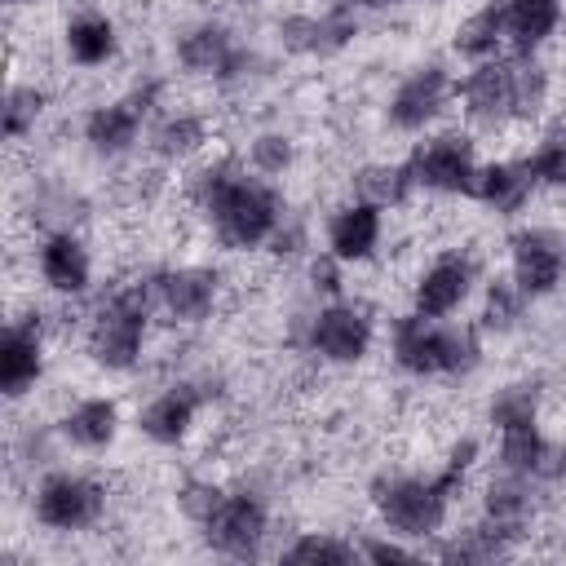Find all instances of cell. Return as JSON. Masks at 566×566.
I'll list each match as a JSON object with an SVG mask.
<instances>
[{
    "label": "cell",
    "instance_id": "cell-1",
    "mask_svg": "<svg viewBox=\"0 0 566 566\" xmlns=\"http://www.w3.org/2000/svg\"><path fill=\"white\" fill-rule=\"evenodd\" d=\"M186 195L208 217L217 243L230 248V252L265 248L274 239V230L287 221L283 190L270 177H261L252 168H239L226 155L199 164L190 172V181H186Z\"/></svg>",
    "mask_w": 566,
    "mask_h": 566
},
{
    "label": "cell",
    "instance_id": "cell-2",
    "mask_svg": "<svg viewBox=\"0 0 566 566\" xmlns=\"http://www.w3.org/2000/svg\"><path fill=\"white\" fill-rule=\"evenodd\" d=\"M460 491L464 478L447 464H438L433 473H380L367 486L380 526L402 539H438Z\"/></svg>",
    "mask_w": 566,
    "mask_h": 566
},
{
    "label": "cell",
    "instance_id": "cell-3",
    "mask_svg": "<svg viewBox=\"0 0 566 566\" xmlns=\"http://www.w3.org/2000/svg\"><path fill=\"white\" fill-rule=\"evenodd\" d=\"M482 327L478 323H451V318H424V314H402L389 327V354L394 367L407 376H469L482 367Z\"/></svg>",
    "mask_w": 566,
    "mask_h": 566
},
{
    "label": "cell",
    "instance_id": "cell-4",
    "mask_svg": "<svg viewBox=\"0 0 566 566\" xmlns=\"http://www.w3.org/2000/svg\"><path fill=\"white\" fill-rule=\"evenodd\" d=\"M150 310H155L150 279H133V283L115 287L97 305V314L88 318V332H84V349H88L93 367H102V371H133L142 363V349H146Z\"/></svg>",
    "mask_w": 566,
    "mask_h": 566
},
{
    "label": "cell",
    "instance_id": "cell-5",
    "mask_svg": "<svg viewBox=\"0 0 566 566\" xmlns=\"http://www.w3.org/2000/svg\"><path fill=\"white\" fill-rule=\"evenodd\" d=\"M31 513L44 531H57V535H75V531H88L106 517V486L88 473H75V469H53L35 482V495H31Z\"/></svg>",
    "mask_w": 566,
    "mask_h": 566
},
{
    "label": "cell",
    "instance_id": "cell-6",
    "mask_svg": "<svg viewBox=\"0 0 566 566\" xmlns=\"http://www.w3.org/2000/svg\"><path fill=\"white\" fill-rule=\"evenodd\" d=\"M407 168L416 177V190L473 199V181H478L482 159H478V146L469 133H433V137L411 146Z\"/></svg>",
    "mask_w": 566,
    "mask_h": 566
},
{
    "label": "cell",
    "instance_id": "cell-7",
    "mask_svg": "<svg viewBox=\"0 0 566 566\" xmlns=\"http://www.w3.org/2000/svg\"><path fill=\"white\" fill-rule=\"evenodd\" d=\"M177 62L181 71L190 75H208L217 84H239L252 75L256 66V53L248 44L234 40V31L217 18H203V22H190L181 35H177Z\"/></svg>",
    "mask_w": 566,
    "mask_h": 566
},
{
    "label": "cell",
    "instance_id": "cell-8",
    "mask_svg": "<svg viewBox=\"0 0 566 566\" xmlns=\"http://www.w3.org/2000/svg\"><path fill=\"white\" fill-rule=\"evenodd\" d=\"M371 340H376V323L363 305L354 301H340L332 296L327 305H318L305 323V345L310 354H318L323 363H336V367H354L371 354Z\"/></svg>",
    "mask_w": 566,
    "mask_h": 566
},
{
    "label": "cell",
    "instance_id": "cell-9",
    "mask_svg": "<svg viewBox=\"0 0 566 566\" xmlns=\"http://www.w3.org/2000/svg\"><path fill=\"white\" fill-rule=\"evenodd\" d=\"M451 97H455L451 71L442 62H420V66H411L394 84V93L385 102V119L398 133H424V128H433L442 119V111L451 106Z\"/></svg>",
    "mask_w": 566,
    "mask_h": 566
},
{
    "label": "cell",
    "instance_id": "cell-10",
    "mask_svg": "<svg viewBox=\"0 0 566 566\" xmlns=\"http://www.w3.org/2000/svg\"><path fill=\"white\" fill-rule=\"evenodd\" d=\"M199 535H203V544L212 553L234 557V562H248V557L261 553V544L270 535V509L252 491H226L221 504L199 526Z\"/></svg>",
    "mask_w": 566,
    "mask_h": 566
},
{
    "label": "cell",
    "instance_id": "cell-11",
    "mask_svg": "<svg viewBox=\"0 0 566 566\" xmlns=\"http://www.w3.org/2000/svg\"><path fill=\"white\" fill-rule=\"evenodd\" d=\"M155 97H159V84H137L133 93L115 97V102H102L84 115V142L97 159H119L128 155L137 142H142V128H146V115L155 111Z\"/></svg>",
    "mask_w": 566,
    "mask_h": 566
},
{
    "label": "cell",
    "instance_id": "cell-12",
    "mask_svg": "<svg viewBox=\"0 0 566 566\" xmlns=\"http://www.w3.org/2000/svg\"><path fill=\"white\" fill-rule=\"evenodd\" d=\"M358 40V9L354 0H332L327 9L287 13L279 18V44L292 57H336Z\"/></svg>",
    "mask_w": 566,
    "mask_h": 566
},
{
    "label": "cell",
    "instance_id": "cell-13",
    "mask_svg": "<svg viewBox=\"0 0 566 566\" xmlns=\"http://www.w3.org/2000/svg\"><path fill=\"white\" fill-rule=\"evenodd\" d=\"M509 279L531 296H553L566 279V234L548 226H522L509 234Z\"/></svg>",
    "mask_w": 566,
    "mask_h": 566
},
{
    "label": "cell",
    "instance_id": "cell-14",
    "mask_svg": "<svg viewBox=\"0 0 566 566\" xmlns=\"http://www.w3.org/2000/svg\"><path fill=\"white\" fill-rule=\"evenodd\" d=\"M455 97H460V111L473 128H504V124H517V106H513V62L509 57H486V62H473L464 71V80H455Z\"/></svg>",
    "mask_w": 566,
    "mask_h": 566
},
{
    "label": "cell",
    "instance_id": "cell-15",
    "mask_svg": "<svg viewBox=\"0 0 566 566\" xmlns=\"http://www.w3.org/2000/svg\"><path fill=\"white\" fill-rule=\"evenodd\" d=\"M473 283H478V256L473 252H464V248L438 252L420 270V279L411 283V310L424 318H451L473 296Z\"/></svg>",
    "mask_w": 566,
    "mask_h": 566
},
{
    "label": "cell",
    "instance_id": "cell-16",
    "mask_svg": "<svg viewBox=\"0 0 566 566\" xmlns=\"http://www.w3.org/2000/svg\"><path fill=\"white\" fill-rule=\"evenodd\" d=\"M155 310H164L172 323H203L212 318L221 301V274L212 265H168L150 274Z\"/></svg>",
    "mask_w": 566,
    "mask_h": 566
},
{
    "label": "cell",
    "instance_id": "cell-17",
    "mask_svg": "<svg viewBox=\"0 0 566 566\" xmlns=\"http://www.w3.org/2000/svg\"><path fill=\"white\" fill-rule=\"evenodd\" d=\"M44 376V318L18 314L0 332V394L9 402L27 398Z\"/></svg>",
    "mask_w": 566,
    "mask_h": 566
},
{
    "label": "cell",
    "instance_id": "cell-18",
    "mask_svg": "<svg viewBox=\"0 0 566 566\" xmlns=\"http://www.w3.org/2000/svg\"><path fill=\"white\" fill-rule=\"evenodd\" d=\"M208 402V389L199 380H177L168 389H159L155 398L142 402L137 411V433L155 447H181L195 429V416L199 407Z\"/></svg>",
    "mask_w": 566,
    "mask_h": 566
},
{
    "label": "cell",
    "instance_id": "cell-19",
    "mask_svg": "<svg viewBox=\"0 0 566 566\" xmlns=\"http://www.w3.org/2000/svg\"><path fill=\"white\" fill-rule=\"evenodd\" d=\"M495 460L509 473H522L539 486L566 482V442L548 438L539 424H517V429H500L495 442Z\"/></svg>",
    "mask_w": 566,
    "mask_h": 566
},
{
    "label": "cell",
    "instance_id": "cell-20",
    "mask_svg": "<svg viewBox=\"0 0 566 566\" xmlns=\"http://www.w3.org/2000/svg\"><path fill=\"white\" fill-rule=\"evenodd\" d=\"M35 265L49 292L57 296H84L93 287V256L75 230H49L35 248Z\"/></svg>",
    "mask_w": 566,
    "mask_h": 566
},
{
    "label": "cell",
    "instance_id": "cell-21",
    "mask_svg": "<svg viewBox=\"0 0 566 566\" xmlns=\"http://www.w3.org/2000/svg\"><path fill=\"white\" fill-rule=\"evenodd\" d=\"M380 234H385V212L367 199H349L340 203L332 217H327V230H323V243L336 261L345 265H358V261H371L376 248H380Z\"/></svg>",
    "mask_w": 566,
    "mask_h": 566
},
{
    "label": "cell",
    "instance_id": "cell-22",
    "mask_svg": "<svg viewBox=\"0 0 566 566\" xmlns=\"http://www.w3.org/2000/svg\"><path fill=\"white\" fill-rule=\"evenodd\" d=\"M535 190L539 186H535L526 159H486L478 168V181H473V199L482 208H491L495 217H517Z\"/></svg>",
    "mask_w": 566,
    "mask_h": 566
},
{
    "label": "cell",
    "instance_id": "cell-23",
    "mask_svg": "<svg viewBox=\"0 0 566 566\" xmlns=\"http://www.w3.org/2000/svg\"><path fill=\"white\" fill-rule=\"evenodd\" d=\"M57 433L75 447V451H106L119 438V402L106 394H88L80 402H71L57 420Z\"/></svg>",
    "mask_w": 566,
    "mask_h": 566
},
{
    "label": "cell",
    "instance_id": "cell-24",
    "mask_svg": "<svg viewBox=\"0 0 566 566\" xmlns=\"http://www.w3.org/2000/svg\"><path fill=\"white\" fill-rule=\"evenodd\" d=\"M535 486H539V482L500 469V473L482 486V517H491L495 526H509L513 535H526L531 522H535V513H539Z\"/></svg>",
    "mask_w": 566,
    "mask_h": 566
},
{
    "label": "cell",
    "instance_id": "cell-25",
    "mask_svg": "<svg viewBox=\"0 0 566 566\" xmlns=\"http://www.w3.org/2000/svg\"><path fill=\"white\" fill-rule=\"evenodd\" d=\"M62 49L75 66L93 71V66H106L115 53H119V31H115V18L102 13V9H80L66 18L62 27Z\"/></svg>",
    "mask_w": 566,
    "mask_h": 566
},
{
    "label": "cell",
    "instance_id": "cell-26",
    "mask_svg": "<svg viewBox=\"0 0 566 566\" xmlns=\"http://www.w3.org/2000/svg\"><path fill=\"white\" fill-rule=\"evenodd\" d=\"M562 27V0H504V44L513 53H539Z\"/></svg>",
    "mask_w": 566,
    "mask_h": 566
},
{
    "label": "cell",
    "instance_id": "cell-27",
    "mask_svg": "<svg viewBox=\"0 0 566 566\" xmlns=\"http://www.w3.org/2000/svg\"><path fill=\"white\" fill-rule=\"evenodd\" d=\"M212 142V124L199 111H172L150 128V150L164 164H186Z\"/></svg>",
    "mask_w": 566,
    "mask_h": 566
},
{
    "label": "cell",
    "instance_id": "cell-28",
    "mask_svg": "<svg viewBox=\"0 0 566 566\" xmlns=\"http://www.w3.org/2000/svg\"><path fill=\"white\" fill-rule=\"evenodd\" d=\"M451 49L469 62L500 57V49H504V0H486L473 13H464L451 31Z\"/></svg>",
    "mask_w": 566,
    "mask_h": 566
},
{
    "label": "cell",
    "instance_id": "cell-29",
    "mask_svg": "<svg viewBox=\"0 0 566 566\" xmlns=\"http://www.w3.org/2000/svg\"><path fill=\"white\" fill-rule=\"evenodd\" d=\"M416 195V177H411V168H407V159H398V164H363L358 172H354V199H367V203H376L380 212H389V208H402L407 199Z\"/></svg>",
    "mask_w": 566,
    "mask_h": 566
},
{
    "label": "cell",
    "instance_id": "cell-30",
    "mask_svg": "<svg viewBox=\"0 0 566 566\" xmlns=\"http://www.w3.org/2000/svg\"><path fill=\"white\" fill-rule=\"evenodd\" d=\"M539 407H544V385L522 376V380H509L491 394L486 402V420L491 429H517V424H539Z\"/></svg>",
    "mask_w": 566,
    "mask_h": 566
},
{
    "label": "cell",
    "instance_id": "cell-31",
    "mask_svg": "<svg viewBox=\"0 0 566 566\" xmlns=\"http://www.w3.org/2000/svg\"><path fill=\"white\" fill-rule=\"evenodd\" d=\"M526 305H531V296H526V292H522L513 279H495V283H486V292H482V314H478V327H482V332L504 336V332H513V327L522 323Z\"/></svg>",
    "mask_w": 566,
    "mask_h": 566
},
{
    "label": "cell",
    "instance_id": "cell-32",
    "mask_svg": "<svg viewBox=\"0 0 566 566\" xmlns=\"http://www.w3.org/2000/svg\"><path fill=\"white\" fill-rule=\"evenodd\" d=\"M49 106V93L40 84H9L4 88V106H0V124H4V142H22L35 133L40 115Z\"/></svg>",
    "mask_w": 566,
    "mask_h": 566
},
{
    "label": "cell",
    "instance_id": "cell-33",
    "mask_svg": "<svg viewBox=\"0 0 566 566\" xmlns=\"http://www.w3.org/2000/svg\"><path fill=\"white\" fill-rule=\"evenodd\" d=\"M283 562H301V566H345V562H358V539H340L332 531H301L283 553Z\"/></svg>",
    "mask_w": 566,
    "mask_h": 566
},
{
    "label": "cell",
    "instance_id": "cell-34",
    "mask_svg": "<svg viewBox=\"0 0 566 566\" xmlns=\"http://www.w3.org/2000/svg\"><path fill=\"white\" fill-rule=\"evenodd\" d=\"M513 106H517V124L522 119H535L544 106H548V71L535 53H513Z\"/></svg>",
    "mask_w": 566,
    "mask_h": 566
},
{
    "label": "cell",
    "instance_id": "cell-35",
    "mask_svg": "<svg viewBox=\"0 0 566 566\" xmlns=\"http://www.w3.org/2000/svg\"><path fill=\"white\" fill-rule=\"evenodd\" d=\"M526 168L535 177V186H548V190H566V128H548L531 155H526Z\"/></svg>",
    "mask_w": 566,
    "mask_h": 566
},
{
    "label": "cell",
    "instance_id": "cell-36",
    "mask_svg": "<svg viewBox=\"0 0 566 566\" xmlns=\"http://www.w3.org/2000/svg\"><path fill=\"white\" fill-rule=\"evenodd\" d=\"M296 164V142L287 137V133H279V128H265V133H256L252 142H248V168L252 172H261V177H283L287 168Z\"/></svg>",
    "mask_w": 566,
    "mask_h": 566
},
{
    "label": "cell",
    "instance_id": "cell-37",
    "mask_svg": "<svg viewBox=\"0 0 566 566\" xmlns=\"http://www.w3.org/2000/svg\"><path fill=\"white\" fill-rule=\"evenodd\" d=\"M221 495H226V486H217V482H208V478H186V482L177 486V509H181L186 522L203 526L208 513L221 504Z\"/></svg>",
    "mask_w": 566,
    "mask_h": 566
},
{
    "label": "cell",
    "instance_id": "cell-38",
    "mask_svg": "<svg viewBox=\"0 0 566 566\" xmlns=\"http://www.w3.org/2000/svg\"><path fill=\"white\" fill-rule=\"evenodd\" d=\"M358 557H367V562H416V548H407L402 544V535H367V539H358Z\"/></svg>",
    "mask_w": 566,
    "mask_h": 566
},
{
    "label": "cell",
    "instance_id": "cell-39",
    "mask_svg": "<svg viewBox=\"0 0 566 566\" xmlns=\"http://www.w3.org/2000/svg\"><path fill=\"white\" fill-rule=\"evenodd\" d=\"M340 265L345 261H336L332 252H318L310 261V287L323 292V296H340Z\"/></svg>",
    "mask_w": 566,
    "mask_h": 566
},
{
    "label": "cell",
    "instance_id": "cell-40",
    "mask_svg": "<svg viewBox=\"0 0 566 566\" xmlns=\"http://www.w3.org/2000/svg\"><path fill=\"white\" fill-rule=\"evenodd\" d=\"M301 248H305V226H296V221H283L274 230V239H270V252L274 256H296Z\"/></svg>",
    "mask_w": 566,
    "mask_h": 566
},
{
    "label": "cell",
    "instance_id": "cell-41",
    "mask_svg": "<svg viewBox=\"0 0 566 566\" xmlns=\"http://www.w3.org/2000/svg\"><path fill=\"white\" fill-rule=\"evenodd\" d=\"M354 4H363V9H389V4H402V0H354Z\"/></svg>",
    "mask_w": 566,
    "mask_h": 566
},
{
    "label": "cell",
    "instance_id": "cell-42",
    "mask_svg": "<svg viewBox=\"0 0 566 566\" xmlns=\"http://www.w3.org/2000/svg\"><path fill=\"white\" fill-rule=\"evenodd\" d=\"M234 4H243V9H256V4H265V0H234Z\"/></svg>",
    "mask_w": 566,
    "mask_h": 566
},
{
    "label": "cell",
    "instance_id": "cell-43",
    "mask_svg": "<svg viewBox=\"0 0 566 566\" xmlns=\"http://www.w3.org/2000/svg\"><path fill=\"white\" fill-rule=\"evenodd\" d=\"M9 4H35V0H9Z\"/></svg>",
    "mask_w": 566,
    "mask_h": 566
}]
</instances>
